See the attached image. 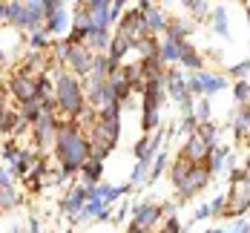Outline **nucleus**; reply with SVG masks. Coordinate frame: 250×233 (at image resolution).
<instances>
[{"label": "nucleus", "instance_id": "21", "mask_svg": "<svg viewBox=\"0 0 250 233\" xmlns=\"http://www.w3.org/2000/svg\"><path fill=\"white\" fill-rule=\"evenodd\" d=\"M233 95H236V101H250V84L248 81H239L236 89H233Z\"/></svg>", "mask_w": 250, "mask_h": 233}, {"label": "nucleus", "instance_id": "2", "mask_svg": "<svg viewBox=\"0 0 250 233\" xmlns=\"http://www.w3.org/2000/svg\"><path fill=\"white\" fill-rule=\"evenodd\" d=\"M233 193H230V205L225 207V216H242L250 210V176L248 170H236L233 176Z\"/></svg>", "mask_w": 250, "mask_h": 233}, {"label": "nucleus", "instance_id": "9", "mask_svg": "<svg viewBox=\"0 0 250 233\" xmlns=\"http://www.w3.org/2000/svg\"><path fill=\"white\" fill-rule=\"evenodd\" d=\"M92 196H95V187H78V190H72V196L63 202V210L78 213V210H83V202H89Z\"/></svg>", "mask_w": 250, "mask_h": 233}, {"label": "nucleus", "instance_id": "3", "mask_svg": "<svg viewBox=\"0 0 250 233\" xmlns=\"http://www.w3.org/2000/svg\"><path fill=\"white\" fill-rule=\"evenodd\" d=\"M58 106L63 115H78L83 109V95H81V84L69 75H61L58 78Z\"/></svg>", "mask_w": 250, "mask_h": 233}, {"label": "nucleus", "instance_id": "27", "mask_svg": "<svg viewBox=\"0 0 250 233\" xmlns=\"http://www.w3.org/2000/svg\"><path fill=\"white\" fill-rule=\"evenodd\" d=\"M144 176H147V161H138V167H135V173H132V181L138 184Z\"/></svg>", "mask_w": 250, "mask_h": 233}, {"label": "nucleus", "instance_id": "35", "mask_svg": "<svg viewBox=\"0 0 250 233\" xmlns=\"http://www.w3.org/2000/svg\"><path fill=\"white\" fill-rule=\"evenodd\" d=\"M29 228H32V233H41V225H38V222H35V219H32V222H29Z\"/></svg>", "mask_w": 250, "mask_h": 233}, {"label": "nucleus", "instance_id": "13", "mask_svg": "<svg viewBox=\"0 0 250 233\" xmlns=\"http://www.w3.org/2000/svg\"><path fill=\"white\" fill-rule=\"evenodd\" d=\"M193 167H196L193 161H187L184 155H178V161H175V167H173V181H175V184H181V181L187 179V173H190Z\"/></svg>", "mask_w": 250, "mask_h": 233}, {"label": "nucleus", "instance_id": "19", "mask_svg": "<svg viewBox=\"0 0 250 233\" xmlns=\"http://www.w3.org/2000/svg\"><path fill=\"white\" fill-rule=\"evenodd\" d=\"M18 205V196L9 190V187H0V210H6V207H15Z\"/></svg>", "mask_w": 250, "mask_h": 233}, {"label": "nucleus", "instance_id": "16", "mask_svg": "<svg viewBox=\"0 0 250 233\" xmlns=\"http://www.w3.org/2000/svg\"><path fill=\"white\" fill-rule=\"evenodd\" d=\"M86 38H89L95 46H106V43H109V35H106V29H95V26H89Z\"/></svg>", "mask_w": 250, "mask_h": 233}, {"label": "nucleus", "instance_id": "6", "mask_svg": "<svg viewBox=\"0 0 250 233\" xmlns=\"http://www.w3.org/2000/svg\"><path fill=\"white\" fill-rule=\"evenodd\" d=\"M12 89H15V95H18V101H35L38 98V78H32L29 72H21V75L12 78Z\"/></svg>", "mask_w": 250, "mask_h": 233}, {"label": "nucleus", "instance_id": "38", "mask_svg": "<svg viewBox=\"0 0 250 233\" xmlns=\"http://www.w3.org/2000/svg\"><path fill=\"white\" fill-rule=\"evenodd\" d=\"M219 233H222V231H219Z\"/></svg>", "mask_w": 250, "mask_h": 233}, {"label": "nucleus", "instance_id": "15", "mask_svg": "<svg viewBox=\"0 0 250 233\" xmlns=\"http://www.w3.org/2000/svg\"><path fill=\"white\" fill-rule=\"evenodd\" d=\"M83 179L95 187V181L101 179V161H92V158H89V161L83 164Z\"/></svg>", "mask_w": 250, "mask_h": 233}, {"label": "nucleus", "instance_id": "22", "mask_svg": "<svg viewBox=\"0 0 250 233\" xmlns=\"http://www.w3.org/2000/svg\"><path fill=\"white\" fill-rule=\"evenodd\" d=\"M63 26H66V12L61 9V12H58V15L49 21V29H52V32H58V29H63Z\"/></svg>", "mask_w": 250, "mask_h": 233}, {"label": "nucleus", "instance_id": "28", "mask_svg": "<svg viewBox=\"0 0 250 233\" xmlns=\"http://www.w3.org/2000/svg\"><path fill=\"white\" fill-rule=\"evenodd\" d=\"M158 127V115L155 112H144V129H155Z\"/></svg>", "mask_w": 250, "mask_h": 233}, {"label": "nucleus", "instance_id": "32", "mask_svg": "<svg viewBox=\"0 0 250 233\" xmlns=\"http://www.w3.org/2000/svg\"><path fill=\"white\" fill-rule=\"evenodd\" d=\"M207 216H210V205H201V207H199V213H196L193 219H207Z\"/></svg>", "mask_w": 250, "mask_h": 233}, {"label": "nucleus", "instance_id": "10", "mask_svg": "<svg viewBox=\"0 0 250 233\" xmlns=\"http://www.w3.org/2000/svg\"><path fill=\"white\" fill-rule=\"evenodd\" d=\"M144 21H147V29H150V32H164V29H167V18H164L155 6H150V12H144Z\"/></svg>", "mask_w": 250, "mask_h": 233}, {"label": "nucleus", "instance_id": "24", "mask_svg": "<svg viewBox=\"0 0 250 233\" xmlns=\"http://www.w3.org/2000/svg\"><path fill=\"white\" fill-rule=\"evenodd\" d=\"M164 164H167V155H164V153H161V155H155V164H152L155 170H152V173H150V179H155V176H158V173L164 170Z\"/></svg>", "mask_w": 250, "mask_h": 233}, {"label": "nucleus", "instance_id": "23", "mask_svg": "<svg viewBox=\"0 0 250 233\" xmlns=\"http://www.w3.org/2000/svg\"><path fill=\"white\" fill-rule=\"evenodd\" d=\"M248 69H250V58H248V61H242V64H236V66L230 69V75H233V78H242Z\"/></svg>", "mask_w": 250, "mask_h": 233}, {"label": "nucleus", "instance_id": "29", "mask_svg": "<svg viewBox=\"0 0 250 233\" xmlns=\"http://www.w3.org/2000/svg\"><path fill=\"white\" fill-rule=\"evenodd\" d=\"M187 92H201V78L199 75H193L187 81Z\"/></svg>", "mask_w": 250, "mask_h": 233}, {"label": "nucleus", "instance_id": "12", "mask_svg": "<svg viewBox=\"0 0 250 233\" xmlns=\"http://www.w3.org/2000/svg\"><path fill=\"white\" fill-rule=\"evenodd\" d=\"M201 78V92H207V95H213V92H222L227 84L222 81V78L216 75H199Z\"/></svg>", "mask_w": 250, "mask_h": 233}, {"label": "nucleus", "instance_id": "33", "mask_svg": "<svg viewBox=\"0 0 250 233\" xmlns=\"http://www.w3.org/2000/svg\"><path fill=\"white\" fill-rule=\"evenodd\" d=\"M0 187H9V173L0 167Z\"/></svg>", "mask_w": 250, "mask_h": 233}, {"label": "nucleus", "instance_id": "17", "mask_svg": "<svg viewBox=\"0 0 250 233\" xmlns=\"http://www.w3.org/2000/svg\"><path fill=\"white\" fill-rule=\"evenodd\" d=\"M178 61H184L190 69H199V66H201V58L190 49V46H181V58H178Z\"/></svg>", "mask_w": 250, "mask_h": 233}, {"label": "nucleus", "instance_id": "11", "mask_svg": "<svg viewBox=\"0 0 250 233\" xmlns=\"http://www.w3.org/2000/svg\"><path fill=\"white\" fill-rule=\"evenodd\" d=\"M181 58V46L173 43V41H164L161 46H158V61L164 64V61H178Z\"/></svg>", "mask_w": 250, "mask_h": 233}, {"label": "nucleus", "instance_id": "1", "mask_svg": "<svg viewBox=\"0 0 250 233\" xmlns=\"http://www.w3.org/2000/svg\"><path fill=\"white\" fill-rule=\"evenodd\" d=\"M58 155H61L66 173H72L89 161V141L81 135L78 124H63L58 129Z\"/></svg>", "mask_w": 250, "mask_h": 233}, {"label": "nucleus", "instance_id": "37", "mask_svg": "<svg viewBox=\"0 0 250 233\" xmlns=\"http://www.w3.org/2000/svg\"><path fill=\"white\" fill-rule=\"evenodd\" d=\"M0 61H3V52H0Z\"/></svg>", "mask_w": 250, "mask_h": 233}, {"label": "nucleus", "instance_id": "7", "mask_svg": "<svg viewBox=\"0 0 250 233\" xmlns=\"http://www.w3.org/2000/svg\"><path fill=\"white\" fill-rule=\"evenodd\" d=\"M66 61L72 64V69H75V72L89 75V72H92V64H95V55H92L89 49H83V46L69 43V55H66Z\"/></svg>", "mask_w": 250, "mask_h": 233}, {"label": "nucleus", "instance_id": "18", "mask_svg": "<svg viewBox=\"0 0 250 233\" xmlns=\"http://www.w3.org/2000/svg\"><path fill=\"white\" fill-rule=\"evenodd\" d=\"M227 147H222V150H213L210 153V170H222V164H225V158H227Z\"/></svg>", "mask_w": 250, "mask_h": 233}, {"label": "nucleus", "instance_id": "30", "mask_svg": "<svg viewBox=\"0 0 250 233\" xmlns=\"http://www.w3.org/2000/svg\"><path fill=\"white\" fill-rule=\"evenodd\" d=\"M178 231H181L178 219H175V216H170V219H167V231H164V233H178Z\"/></svg>", "mask_w": 250, "mask_h": 233}, {"label": "nucleus", "instance_id": "4", "mask_svg": "<svg viewBox=\"0 0 250 233\" xmlns=\"http://www.w3.org/2000/svg\"><path fill=\"white\" fill-rule=\"evenodd\" d=\"M210 179V170H207V164H196L190 173H187V179L178 184V193H181V199H190L193 193H199L201 187L207 184Z\"/></svg>", "mask_w": 250, "mask_h": 233}, {"label": "nucleus", "instance_id": "8", "mask_svg": "<svg viewBox=\"0 0 250 233\" xmlns=\"http://www.w3.org/2000/svg\"><path fill=\"white\" fill-rule=\"evenodd\" d=\"M158 216H161V210H158L155 205H138L135 207V222H132V225L141 228V231H147L150 225H155Z\"/></svg>", "mask_w": 250, "mask_h": 233}, {"label": "nucleus", "instance_id": "25", "mask_svg": "<svg viewBox=\"0 0 250 233\" xmlns=\"http://www.w3.org/2000/svg\"><path fill=\"white\" fill-rule=\"evenodd\" d=\"M207 118H210V104L201 101L199 104V118H196V121H199V124H207Z\"/></svg>", "mask_w": 250, "mask_h": 233}, {"label": "nucleus", "instance_id": "14", "mask_svg": "<svg viewBox=\"0 0 250 233\" xmlns=\"http://www.w3.org/2000/svg\"><path fill=\"white\" fill-rule=\"evenodd\" d=\"M104 213V202H101V196L95 193L86 205H83V210H81V219H92V216H101Z\"/></svg>", "mask_w": 250, "mask_h": 233}, {"label": "nucleus", "instance_id": "31", "mask_svg": "<svg viewBox=\"0 0 250 233\" xmlns=\"http://www.w3.org/2000/svg\"><path fill=\"white\" fill-rule=\"evenodd\" d=\"M32 46H46V35L43 32H35L32 35Z\"/></svg>", "mask_w": 250, "mask_h": 233}, {"label": "nucleus", "instance_id": "5", "mask_svg": "<svg viewBox=\"0 0 250 233\" xmlns=\"http://www.w3.org/2000/svg\"><path fill=\"white\" fill-rule=\"evenodd\" d=\"M210 153H213V147L201 138L199 129H196V132L190 135V141H187V147H184V153L181 155H184L187 161H193V164H204V161L210 158Z\"/></svg>", "mask_w": 250, "mask_h": 233}, {"label": "nucleus", "instance_id": "26", "mask_svg": "<svg viewBox=\"0 0 250 233\" xmlns=\"http://www.w3.org/2000/svg\"><path fill=\"white\" fill-rule=\"evenodd\" d=\"M225 207H227V199L225 196H219V199L210 205V213H222V216H225Z\"/></svg>", "mask_w": 250, "mask_h": 233}, {"label": "nucleus", "instance_id": "36", "mask_svg": "<svg viewBox=\"0 0 250 233\" xmlns=\"http://www.w3.org/2000/svg\"><path fill=\"white\" fill-rule=\"evenodd\" d=\"M0 101H3V86H0Z\"/></svg>", "mask_w": 250, "mask_h": 233}, {"label": "nucleus", "instance_id": "20", "mask_svg": "<svg viewBox=\"0 0 250 233\" xmlns=\"http://www.w3.org/2000/svg\"><path fill=\"white\" fill-rule=\"evenodd\" d=\"M213 23H216V32L219 35H227V12L225 9H216L213 12Z\"/></svg>", "mask_w": 250, "mask_h": 233}, {"label": "nucleus", "instance_id": "34", "mask_svg": "<svg viewBox=\"0 0 250 233\" xmlns=\"http://www.w3.org/2000/svg\"><path fill=\"white\" fill-rule=\"evenodd\" d=\"M0 18H9V3H0Z\"/></svg>", "mask_w": 250, "mask_h": 233}]
</instances>
